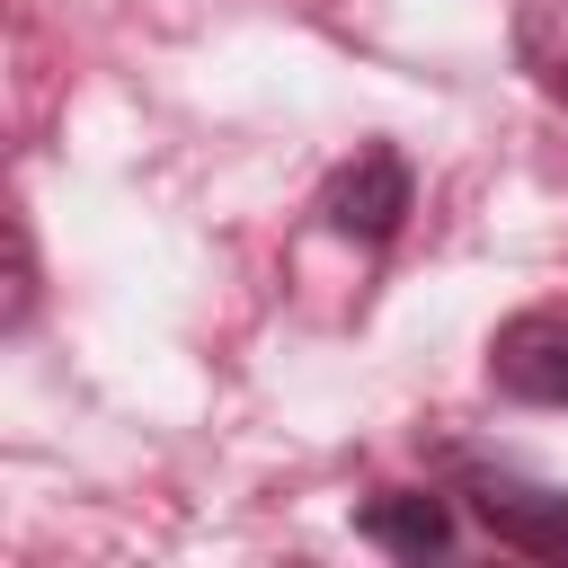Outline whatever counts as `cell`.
Instances as JSON below:
<instances>
[{
    "label": "cell",
    "mask_w": 568,
    "mask_h": 568,
    "mask_svg": "<svg viewBox=\"0 0 568 568\" xmlns=\"http://www.w3.org/2000/svg\"><path fill=\"white\" fill-rule=\"evenodd\" d=\"M355 532L390 559H444L453 550V497L444 488H382L355 506Z\"/></svg>",
    "instance_id": "obj_4"
},
{
    "label": "cell",
    "mask_w": 568,
    "mask_h": 568,
    "mask_svg": "<svg viewBox=\"0 0 568 568\" xmlns=\"http://www.w3.org/2000/svg\"><path fill=\"white\" fill-rule=\"evenodd\" d=\"M462 497H470V515L488 524V541H506V550H524V559H568V488L515 479V470H470Z\"/></svg>",
    "instance_id": "obj_2"
},
{
    "label": "cell",
    "mask_w": 568,
    "mask_h": 568,
    "mask_svg": "<svg viewBox=\"0 0 568 568\" xmlns=\"http://www.w3.org/2000/svg\"><path fill=\"white\" fill-rule=\"evenodd\" d=\"M27 311H36V240H27V222H9V311H0V328L18 337Z\"/></svg>",
    "instance_id": "obj_5"
},
{
    "label": "cell",
    "mask_w": 568,
    "mask_h": 568,
    "mask_svg": "<svg viewBox=\"0 0 568 568\" xmlns=\"http://www.w3.org/2000/svg\"><path fill=\"white\" fill-rule=\"evenodd\" d=\"M550 80H559V98H568V62H559V71H550Z\"/></svg>",
    "instance_id": "obj_6"
},
{
    "label": "cell",
    "mask_w": 568,
    "mask_h": 568,
    "mask_svg": "<svg viewBox=\"0 0 568 568\" xmlns=\"http://www.w3.org/2000/svg\"><path fill=\"white\" fill-rule=\"evenodd\" d=\"M408 204H417V186H408V160L399 151H355L328 186H320V222L337 231V240H355V248H382V240H399V222H408Z\"/></svg>",
    "instance_id": "obj_1"
},
{
    "label": "cell",
    "mask_w": 568,
    "mask_h": 568,
    "mask_svg": "<svg viewBox=\"0 0 568 568\" xmlns=\"http://www.w3.org/2000/svg\"><path fill=\"white\" fill-rule=\"evenodd\" d=\"M488 382L524 408H568V311H524L488 337Z\"/></svg>",
    "instance_id": "obj_3"
}]
</instances>
